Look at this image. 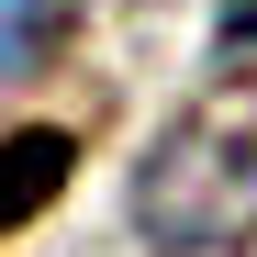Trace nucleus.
I'll list each match as a JSON object with an SVG mask.
<instances>
[{
    "instance_id": "2",
    "label": "nucleus",
    "mask_w": 257,
    "mask_h": 257,
    "mask_svg": "<svg viewBox=\"0 0 257 257\" xmlns=\"http://www.w3.org/2000/svg\"><path fill=\"white\" fill-rule=\"evenodd\" d=\"M78 179V135H56V123H23V135H0V235L34 224L56 190Z\"/></svg>"
},
{
    "instance_id": "3",
    "label": "nucleus",
    "mask_w": 257,
    "mask_h": 257,
    "mask_svg": "<svg viewBox=\"0 0 257 257\" xmlns=\"http://www.w3.org/2000/svg\"><path fill=\"white\" fill-rule=\"evenodd\" d=\"M67 12H78V0H0V78H23L34 56H45Z\"/></svg>"
},
{
    "instance_id": "1",
    "label": "nucleus",
    "mask_w": 257,
    "mask_h": 257,
    "mask_svg": "<svg viewBox=\"0 0 257 257\" xmlns=\"http://www.w3.org/2000/svg\"><path fill=\"white\" fill-rule=\"evenodd\" d=\"M135 246H146V257L257 246V90L179 112V123L135 157Z\"/></svg>"
},
{
    "instance_id": "4",
    "label": "nucleus",
    "mask_w": 257,
    "mask_h": 257,
    "mask_svg": "<svg viewBox=\"0 0 257 257\" xmlns=\"http://www.w3.org/2000/svg\"><path fill=\"white\" fill-rule=\"evenodd\" d=\"M212 56H224V67H257V0H224V12H212Z\"/></svg>"
}]
</instances>
